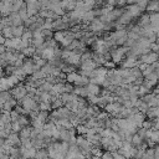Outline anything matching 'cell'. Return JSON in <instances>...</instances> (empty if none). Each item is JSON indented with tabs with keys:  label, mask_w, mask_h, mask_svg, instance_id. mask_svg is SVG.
I'll return each instance as SVG.
<instances>
[{
	"label": "cell",
	"mask_w": 159,
	"mask_h": 159,
	"mask_svg": "<svg viewBox=\"0 0 159 159\" xmlns=\"http://www.w3.org/2000/svg\"><path fill=\"white\" fill-rule=\"evenodd\" d=\"M13 29H14V37L15 39H21L24 32H25V30H26V28L24 25L19 26V28H13Z\"/></svg>",
	"instance_id": "obj_18"
},
{
	"label": "cell",
	"mask_w": 159,
	"mask_h": 159,
	"mask_svg": "<svg viewBox=\"0 0 159 159\" xmlns=\"http://www.w3.org/2000/svg\"><path fill=\"white\" fill-rule=\"evenodd\" d=\"M87 90H88V93H90V96H101V93H102V87L101 86H97V85H92V84H90L88 86H87Z\"/></svg>",
	"instance_id": "obj_9"
},
{
	"label": "cell",
	"mask_w": 159,
	"mask_h": 159,
	"mask_svg": "<svg viewBox=\"0 0 159 159\" xmlns=\"http://www.w3.org/2000/svg\"><path fill=\"white\" fill-rule=\"evenodd\" d=\"M143 143H144V140H143L138 134H134V135H133V138H132V145H133V147L139 148Z\"/></svg>",
	"instance_id": "obj_23"
},
{
	"label": "cell",
	"mask_w": 159,
	"mask_h": 159,
	"mask_svg": "<svg viewBox=\"0 0 159 159\" xmlns=\"http://www.w3.org/2000/svg\"><path fill=\"white\" fill-rule=\"evenodd\" d=\"M137 154H138V148H135V147H133V148L131 149V155H132V158L134 159Z\"/></svg>",
	"instance_id": "obj_43"
},
{
	"label": "cell",
	"mask_w": 159,
	"mask_h": 159,
	"mask_svg": "<svg viewBox=\"0 0 159 159\" xmlns=\"http://www.w3.org/2000/svg\"><path fill=\"white\" fill-rule=\"evenodd\" d=\"M147 14H154V13H159V2H149L147 10Z\"/></svg>",
	"instance_id": "obj_11"
},
{
	"label": "cell",
	"mask_w": 159,
	"mask_h": 159,
	"mask_svg": "<svg viewBox=\"0 0 159 159\" xmlns=\"http://www.w3.org/2000/svg\"><path fill=\"white\" fill-rule=\"evenodd\" d=\"M137 25H138L139 28H142V29H144V28L149 26V25H150V16H149V14L144 13V14H143L140 18H138Z\"/></svg>",
	"instance_id": "obj_7"
},
{
	"label": "cell",
	"mask_w": 159,
	"mask_h": 159,
	"mask_svg": "<svg viewBox=\"0 0 159 159\" xmlns=\"http://www.w3.org/2000/svg\"><path fill=\"white\" fill-rule=\"evenodd\" d=\"M113 144V139L110 137V138H102V142H101V147L102 149H105V152L108 150V148Z\"/></svg>",
	"instance_id": "obj_19"
},
{
	"label": "cell",
	"mask_w": 159,
	"mask_h": 159,
	"mask_svg": "<svg viewBox=\"0 0 159 159\" xmlns=\"http://www.w3.org/2000/svg\"><path fill=\"white\" fill-rule=\"evenodd\" d=\"M73 91H75V85L66 82L65 84V93H73Z\"/></svg>",
	"instance_id": "obj_35"
},
{
	"label": "cell",
	"mask_w": 159,
	"mask_h": 159,
	"mask_svg": "<svg viewBox=\"0 0 159 159\" xmlns=\"http://www.w3.org/2000/svg\"><path fill=\"white\" fill-rule=\"evenodd\" d=\"M54 21H55V20H52V19H46V20H45V24H44V26H42V29H44V30H52Z\"/></svg>",
	"instance_id": "obj_32"
},
{
	"label": "cell",
	"mask_w": 159,
	"mask_h": 159,
	"mask_svg": "<svg viewBox=\"0 0 159 159\" xmlns=\"http://www.w3.org/2000/svg\"><path fill=\"white\" fill-rule=\"evenodd\" d=\"M0 122L4 123L5 126H6V124L13 123V119H11V113H10V112H4V111H2V119H0Z\"/></svg>",
	"instance_id": "obj_15"
},
{
	"label": "cell",
	"mask_w": 159,
	"mask_h": 159,
	"mask_svg": "<svg viewBox=\"0 0 159 159\" xmlns=\"http://www.w3.org/2000/svg\"><path fill=\"white\" fill-rule=\"evenodd\" d=\"M76 159H87V158H86V157H84L82 154H80V155H78V157H77Z\"/></svg>",
	"instance_id": "obj_48"
},
{
	"label": "cell",
	"mask_w": 159,
	"mask_h": 159,
	"mask_svg": "<svg viewBox=\"0 0 159 159\" xmlns=\"http://www.w3.org/2000/svg\"><path fill=\"white\" fill-rule=\"evenodd\" d=\"M31 133H32V127L29 126V127H24L19 133V135L21 139H28V138H31Z\"/></svg>",
	"instance_id": "obj_12"
},
{
	"label": "cell",
	"mask_w": 159,
	"mask_h": 159,
	"mask_svg": "<svg viewBox=\"0 0 159 159\" xmlns=\"http://www.w3.org/2000/svg\"><path fill=\"white\" fill-rule=\"evenodd\" d=\"M21 145H23V147H25V148H28V149L32 148V139H31V138L21 139Z\"/></svg>",
	"instance_id": "obj_33"
},
{
	"label": "cell",
	"mask_w": 159,
	"mask_h": 159,
	"mask_svg": "<svg viewBox=\"0 0 159 159\" xmlns=\"http://www.w3.org/2000/svg\"><path fill=\"white\" fill-rule=\"evenodd\" d=\"M152 131H159V118L153 119V128Z\"/></svg>",
	"instance_id": "obj_40"
},
{
	"label": "cell",
	"mask_w": 159,
	"mask_h": 159,
	"mask_svg": "<svg viewBox=\"0 0 159 159\" xmlns=\"http://www.w3.org/2000/svg\"><path fill=\"white\" fill-rule=\"evenodd\" d=\"M137 67H138V68H139V70L143 72V71H145V68L148 67V65H145V63H139Z\"/></svg>",
	"instance_id": "obj_45"
},
{
	"label": "cell",
	"mask_w": 159,
	"mask_h": 159,
	"mask_svg": "<svg viewBox=\"0 0 159 159\" xmlns=\"http://www.w3.org/2000/svg\"><path fill=\"white\" fill-rule=\"evenodd\" d=\"M10 92H11L13 97H14L18 102H20L23 98H25V97L28 96V90H26V86H25L24 82H21L19 86H16V87H15L14 90H11Z\"/></svg>",
	"instance_id": "obj_2"
},
{
	"label": "cell",
	"mask_w": 159,
	"mask_h": 159,
	"mask_svg": "<svg viewBox=\"0 0 159 159\" xmlns=\"http://www.w3.org/2000/svg\"><path fill=\"white\" fill-rule=\"evenodd\" d=\"M80 77V73L78 72H73V73H70V75H67V82L68 84H75L76 81H77V78Z\"/></svg>",
	"instance_id": "obj_27"
},
{
	"label": "cell",
	"mask_w": 159,
	"mask_h": 159,
	"mask_svg": "<svg viewBox=\"0 0 159 159\" xmlns=\"http://www.w3.org/2000/svg\"><path fill=\"white\" fill-rule=\"evenodd\" d=\"M144 80H145V81H148L149 84H152L154 87L159 85V77L157 76V73H155V72H154V73H152V75H149V76H148V77H145Z\"/></svg>",
	"instance_id": "obj_16"
},
{
	"label": "cell",
	"mask_w": 159,
	"mask_h": 159,
	"mask_svg": "<svg viewBox=\"0 0 159 159\" xmlns=\"http://www.w3.org/2000/svg\"><path fill=\"white\" fill-rule=\"evenodd\" d=\"M91 153H92V155L93 157H98V158H102V155H103V149H102V147H92V149H91Z\"/></svg>",
	"instance_id": "obj_24"
},
{
	"label": "cell",
	"mask_w": 159,
	"mask_h": 159,
	"mask_svg": "<svg viewBox=\"0 0 159 159\" xmlns=\"http://www.w3.org/2000/svg\"><path fill=\"white\" fill-rule=\"evenodd\" d=\"M142 128H144V129H147V131H150L152 128H153V121H150V119H145L144 121V123H143V126H142Z\"/></svg>",
	"instance_id": "obj_36"
},
{
	"label": "cell",
	"mask_w": 159,
	"mask_h": 159,
	"mask_svg": "<svg viewBox=\"0 0 159 159\" xmlns=\"http://www.w3.org/2000/svg\"><path fill=\"white\" fill-rule=\"evenodd\" d=\"M25 4V2H23V0H16V2H14V5H13V13H20L23 5Z\"/></svg>",
	"instance_id": "obj_25"
},
{
	"label": "cell",
	"mask_w": 159,
	"mask_h": 159,
	"mask_svg": "<svg viewBox=\"0 0 159 159\" xmlns=\"http://www.w3.org/2000/svg\"><path fill=\"white\" fill-rule=\"evenodd\" d=\"M147 133H148V131H147V129H144V128H139V129H138V132H137V134H138L143 140H145V139H147Z\"/></svg>",
	"instance_id": "obj_38"
},
{
	"label": "cell",
	"mask_w": 159,
	"mask_h": 159,
	"mask_svg": "<svg viewBox=\"0 0 159 159\" xmlns=\"http://www.w3.org/2000/svg\"><path fill=\"white\" fill-rule=\"evenodd\" d=\"M135 4H137V5H138L143 11H145V10H147V6H148V4H149V3H148V2H144V0H143V2H137Z\"/></svg>",
	"instance_id": "obj_39"
},
{
	"label": "cell",
	"mask_w": 159,
	"mask_h": 159,
	"mask_svg": "<svg viewBox=\"0 0 159 159\" xmlns=\"http://www.w3.org/2000/svg\"><path fill=\"white\" fill-rule=\"evenodd\" d=\"M116 66H117V65L111 60V61H107V62L105 63V66H103V67H106L108 71H112V70H116Z\"/></svg>",
	"instance_id": "obj_37"
},
{
	"label": "cell",
	"mask_w": 159,
	"mask_h": 159,
	"mask_svg": "<svg viewBox=\"0 0 159 159\" xmlns=\"http://www.w3.org/2000/svg\"><path fill=\"white\" fill-rule=\"evenodd\" d=\"M91 159H101V158H98V157H92Z\"/></svg>",
	"instance_id": "obj_50"
},
{
	"label": "cell",
	"mask_w": 159,
	"mask_h": 159,
	"mask_svg": "<svg viewBox=\"0 0 159 159\" xmlns=\"http://www.w3.org/2000/svg\"><path fill=\"white\" fill-rule=\"evenodd\" d=\"M0 159H11V157L10 155H8V154H0Z\"/></svg>",
	"instance_id": "obj_46"
},
{
	"label": "cell",
	"mask_w": 159,
	"mask_h": 159,
	"mask_svg": "<svg viewBox=\"0 0 159 159\" xmlns=\"http://www.w3.org/2000/svg\"><path fill=\"white\" fill-rule=\"evenodd\" d=\"M47 158H49V149L47 148L37 149L36 155H35V159H47Z\"/></svg>",
	"instance_id": "obj_14"
},
{
	"label": "cell",
	"mask_w": 159,
	"mask_h": 159,
	"mask_svg": "<svg viewBox=\"0 0 159 159\" xmlns=\"http://www.w3.org/2000/svg\"><path fill=\"white\" fill-rule=\"evenodd\" d=\"M98 101H100L98 96H88L87 97V102L90 106H98Z\"/></svg>",
	"instance_id": "obj_29"
},
{
	"label": "cell",
	"mask_w": 159,
	"mask_h": 159,
	"mask_svg": "<svg viewBox=\"0 0 159 159\" xmlns=\"http://www.w3.org/2000/svg\"><path fill=\"white\" fill-rule=\"evenodd\" d=\"M10 98H13L11 92L10 91H3L2 93H0V103H2V106L5 105Z\"/></svg>",
	"instance_id": "obj_13"
},
{
	"label": "cell",
	"mask_w": 159,
	"mask_h": 159,
	"mask_svg": "<svg viewBox=\"0 0 159 159\" xmlns=\"http://www.w3.org/2000/svg\"><path fill=\"white\" fill-rule=\"evenodd\" d=\"M131 73H132V76H133L135 80H138V78H144V77H143V72H142L138 67L131 68Z\"/></svg>",
	"instance_id": "obj_26"
},
{
	"label": "cell",
	"mask_w": 159,
	"mask_h": 159,
	"mask_svg": "<svg viewBox=\"0 0 159 159\" xmlns=\"http://www.w3.org/2000/svg\"><path fill=\"white\" fill-rule=\"evenodd\" d=\"M51 105H52V111H54V110H58V108H61V107H63V106H65V105H63V102H62V100H61V97L56 98Z\"/></svg>",
	"instance_id": "obj_30"
},
{
	"label": "cell",
	"mask_w": 159,
	"mask_h": 159,
	"mask_svg": "<svg viewBox=\"0 0 159 159\" xmlns=\"http://www.w3.org/2000/svg\"><path fill=\"white\" fill-rule=\"evenodd\" d=\"M5 42H6V39L4 36H0V45H5Z\"/></svg>",
	"instance_id": "obj_47"
},
{
	"label": "cell",
	"mask_w": 159,
	"mask_h": 159,
	"mask_svg": "<svg viewBox=\"0 0 159 159\" xmlns=\"http://www.w3.org/2000/svg\"><path fill=\"white\" fill-rule=\"evenodd\" d=\"M118 153L122 154L123 157H126L127 159H132V155H131V150H129V149H126V148L121 147V148L118 149Z\"/></svg>",
	"instance_id": "obj_31"
},
{
	"label": "cell",
	"mask_w": 159,
	"mask_h": 159,
	"mask_svg": "<svg viewBox=\"0 0 159 159\" xmlns=\"http://www.w3.org/2000/svg\"><path fill=\"white\" fill-rule=\"evenodd\" d=\"M40 111L52 112V105H51L50 102H41V103H40Z\"/></svg>",
	"instance_id": "obj_28"
},
{
	"label": "cell",
	"mask_w": 159,
	"mask_h": 159,
	"mask_svg": "<svg viewBox=\"0 0 159 159\" xmlns=\"http://www.w3.org/2000/svg\"><path fill=\"white\" fill-rule=\"evenodd\" d=\"M155 73H157V76H158V77H159V68H158V70H157V71H155Z\"/></svg>",
	"instance_id": "obj_49"
},
{
	"label": "cell",
	"mask_w": 159,
	"mask_h": 159,
	"mask_svg": "<svg viewBox=\"0 0 159 159\" xmlns=\"http://www.w3.org/2000/svg\"><path fill=\"white\" fill-rule=\"evenodd\" d=\"M157 148H158V149H159V144H158V145H157Z\"/></svg>",
	"instance_id": "obj_51"
},
{
	"label": "cell",
	"mask_w": 159,
	"mask_h": 159,
	"mask_svg": "<svg viewBox=\"0 0 159 159\" xmlns=\"http://www.w3.org/2000/svg\"><path fill=\"white\" fill-rule=\"evenodd\" d=\"M19 118H20V114H19L18 112L13 111V112H11V119H13V122H18Z\"/></svg>",
	"instance_id": "obj_41"
},
{
	"label": "cell",
	"mask_w": 159,
	"mask_h": 159,
	"mask_svg": "<svg viewBox=\"0 0 159 159\" xmlns=\"http://www.w3.org/2000/svg\"><path fill=\"white\" fill-rule=\"evenodd\" d=\"M134 18L131 15V14H128L127 11L117 20V23L119 24V25H122V26H126V28H128L129 25H131V23H132V20H133Z\"/></svg>",
	"instance_id": "obj_6"
},
{
	"label": "cell",
	"mask_w": 159,
	"mask_h": 159,
	"mask_svg": "<svg viewBox=\"0 0 159 159\" xmlns=\"http://www.w3.org/2000/svg\"><path fill=\"white\" fill-rule=\"evenodd\" d=\"M2 36H4L5 39H14V29L13 26L5 28L4 30H2Z\"/></svg>",
	"instance_id": "obj_17"
},
{
	"label": "cell",
	"mask_w": 159,
	"mask_h": 159,
	"mask_svg": "<svg viewBox=\"0 0 159 159\" xmlns=\"http://www.w3.org/2000/svg\"><path fill=\"white\" fill-rule=\"evenodd\" d=\"M113 159H127V158L123 157L122 154H119L118 152H116V153H113Z\"/></svg>",
	"instance_id": "obj_44"
},
{
	"label": "cell",
	"mask_w": 159,
	"mask_h": 159,
	"mask_svg": "<svg viewBox=\"0 0 159 159\" xmlns=\"http://www.w3.org/2000/svg\"><path fill=\"white\" fill-rule=\"evenodd\" d=\"M96 18H97V16H96V14H95V10L87 11V13H85L84 16H82V23L86 24V25H90Z\"/></svg>",
	"instance_id": "obj_8"
},
{
	"label": "cell",
	"mask_w": 159,
	"mask_h": 159,
	"mask_svg": "<svg viewBox=\"0 0 159 159\" xmlns=\"http://www.w3.org/2000/svg\"><path fill=\"white\" fill-rule=\"evenodd\" d=\"M11 126H13V133H20L21 129H23V127L19 122H13Z\"/></svg>",
	"instance_id": "obj_34"
},
{
	"label": "cell",
	"mask_w": 159,
	"mask_h": 159,
	"mask_svg": "<svg viewBox=\"0 0 159 159\" xmlns=\"http://www.w3.org/2000/svg\"><path fill=\"white\" fill-rule=\"evenodd\" d=\"M26 5H28V14H29V18H32V16H37L41 11V4L40 2H35V0H28L25 2Z\"/></svg>",
	"instance_id": "obj_1"
},
{
	"label": "cell",
	"mask_w": 159,
	"mask_h": 159,
	"mask_svg": "<svg viewBox=\"0 0 159 159\" xmlns=\"http://www.w3.org/2000/svg\"><path fill=\"white\" fill-rule=\"evenodd\" d=\"M76 131H77V134L78 135H86L88 133L90 128L86 124H80L78 127H76Z\"/></svg>",
	"instance_id": "obj_20"
},
{
	"label": "cell",
	"mask_w": 159,
	"mask_h": 159,
	"mask_svg": "<svg viewBox=\"0 0 159 159\" xmlns=\"http://www.w3.org/2000/svg\"><path fill=\"white\" fill-rule=\"evenodd\" d=\"M101 159H113V153H111V152H105Z\"/></svg>",
	"instance_id": "obj_42"
},
{
	"label": "cell",
	"mask_w": 159,
	"mask_h": 159,
	"mask_svg": "<svg viewBox=\"0 0 159 159\" xmlns=\"http://www.w3.org/2000/svg\"><path fill=\"white\" fill-rule=\"evenodd\" d=\"M6 144L10 147H21V138L19 135V133H11L8 138H6Z\"/></svg>",
	"instance_id": "obj_4"
},
{
	"label": "cell",
	"mask_w": 159,
	"mask_h": 159,
	"mask_svg": "<svg viewBox=\"0 0 159 159\" xmlns=\"http://www.w3.org/2000/svg\"><path fill=\"white\" fill-rule=\"evenodd\" d=\"M10 18L13 19V28H19V26H23L24 25V21L20 18V14L19 13H11Z\"/></svg>",
	"instance_id": "obj_10"
},
{
	"label": "cell",
	"mask_w": 159,
	"mask_h": 159,
	"mask_svg": "<svg viewBox=\"0 0 159 159\" xmlns=\"http://www.w3.org/2000/svg\"><path fill=\"white\" fill-rule=\"evenodd\" d=\"M23 70H24V72L26 73L28 77L32 76L34 72H35V61L32 58H28L26 57L25 61H24V65H23Z\"/></svg>",
	"instance_id": "obj_3"
},
{
	"label": "cell",
	"mask_w": 159,
	"mask_h": 159,
	"mask_svg": "<svg viewBox=\"0 0 159 159\" xmlns=\"http://www.w3.org/2000/svg\"><path fill=\"white\" fill-rule=\"evenodd\" d=\"M126 10H127V13L128 14H131L134 19H137V18H140L144 13H143V10L137 5V4H133V5H127V8H126Z\"/></svg>",
	"instance_id": "obj_5"
},
{
	"label": "cell",
	"mask_w": 159,
	"mask_h": 159,
	"mask_svg": "<svg viewBox=\"0 0 159 159\" xmlns=\"http://www.w3.org/2000/svg\"><path fill=\"white\" fill-rule=\"evenodd\" d=\"M20 124H21V127L24 128V127H29V126H31V119L29 118V116H20V118H19V121H18Z\"/></svg>",
	"instance_id": "obj_21"
},
{
	"label": "cell",
	"mask_w": 159,
	"mask_h": 159,
	"mask_svg": "<svg viewBox=\"0 0 159 159\" xmlns=\"http://www.w3.org/2000/svg\"><path fill=\"white\" fill-rule=\"evenodd\" d=\"M65 37H66V34H65V31H56L55 34H54V39L61 45L62 42H63V40H65Z\"/></svg>",
	"instance_id": "obj_22"
}]
</instances>
